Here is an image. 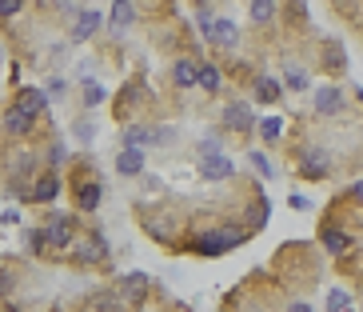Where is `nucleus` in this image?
I'll use <instances>...</instances> for the list:
<instances>
[{
    "mask_svg": "<svg viewBox=\"0 0 363 312\" xmlns=\"http://www.w3.org/2000/svg\"><path fill=\"white\" fill-rule=\"evenodd\" d=\"M72 256H76V264H84V268H100V264H108V236L104 232H84L76 240H72Z\"/></svg>",
    "mask_w": 363,
    "mask_h": 312,
    "instance_id": "f257e3e1",
    "label": "nucleus"
},
{
    "mask_svg": "<svg viewBox=\"0 0 363 312\" xmlns=\"http://www.w3.org/2000/svg\"><path fill=\"white\" fill-rule=\"evenodd\" d=\"M244 240H248V232H244V229H232V224H228V229L204 232V236H200V240H196L192 248H196L200 256H223V252H232V248L244 245Z\"/></svg>",
    "mask_w": 363,
    "mask_h": 312,
    "instance_id": "f03ea898",
    "label": "nucleus"
},
{
    "mask_svg": "<svg viewBox=\"0 0 363 312\" xmlns=\"http://www.w3.org/2000/svg\"><path fill=\"white\" fill-rule=\"evenodd\" d=\"M296 168H300V176H307V181H323L332 172V152H323L319 145H307V148H300Z\"/></svg>",
    "mask_w": 363,
    "mask_h": 312,
    "instance_id": "7ed1b4c3",
    "label": "nucleus"
},
{
    "mask_svg": "<svg viewBox=\"0 0 363 312\" xmlns=\"http://www.w3.org/2000/svg\"><path fill=\"white\" fill-rule=\"evenodd\" d=\"M44 240L48 248H68L72 240H76V224H72V216L68 213H56L44 220Z\"/></svg>",
    "mask_w": 363,
    "mask_h": 312,
    "instance_id": "20e7f679",
    "label": "nucleus"
},
{
    "mask_svg": "<svg viewBox=\"0 0 363 312\" xmlns=\"http://www.w3.org/2000/svg\"><path fill=\"white\" fill-rule=\"evenodd\" d=\"M56 192H60V176L44 168V172H36V184H32L28 200H32V204H52V200H56Z\"/></svg>",
    "mask_w": 363,
    "mask_h": 312,
    "instance_id": "39448f33",
    "label": "nucleus"
},
{
    "mask_svg": "<svg viewBox=\"0 0 363 312\" xmlns=\"http://www.w3.org/2000/svg\"><path fill=\"white\" fill-rule=\"evenodd\" d=\"M116 296H120V304H140L144 296H148V277H144V272H128V277L120 280Z\"/></svg>",
    "mask_w": 363,
    "mask_h": 312,
    "instance_id": "423d86ee",
    "label": "nucleus"
},
{
    "mask_svg": "<svg viewBox=\"0 0 363 312\" xmlns=\"http://www.w3.org/2000/svg\"><path fill=\"white\" fill-rule=\"evenodd\" d=\"M232 172H236V165H232L228 156H220V152L200 156V176H204V181H228Z\"/></svg>",
    "mask_w": 363,
    "mask_h": 312,
    "instance_id": "0eeeda50",
    "label": "nucleus"
},
{
    "mask_svg": "<svg viewBox=\"0 0 363 312\" xmlns=\"http://www.w3.org/2000/svg\"><path fill=\"white\" fill-rule=\"evenodd\" d=\"M76 208L80 213H96L100 208V200H104V188H100V181H76Z\"/></svg>",
    "mask_w": 363,
    "mask_h": 312,
    "instance_id": "6e6552de",
    "label": "nucleus"
},
{
    "mask_svg": "<svg viewBox=\"0 0 363 312\" xmlns=\"http://www.w3.org/2000/svg\"><path fill=\"white\" fill-rule=\"evenodd\" d=\"M12 104H20L28 116H40L48 108V92L44 88H16V100Z\"/></svg>",
    "mask_w": 363,
    "mask_h": 312,
    "instance_id": "1a4fd4ad",
    "label": "nucleus"
},
{
    "mask_svg": "<svg viewBox=\"0 0 363 312\" xmlns=\"http://www.w3.org/2000/svg\"><path fill=\"white\" fill-rule=\"evenodd\" d=\"M116 172H120V176H140L144 172V148L124 145V152L116 156Z\"/></svg>",
    "mask_w": 363,
    "mask_h": 312,
    "instance_id": "9d476101",
    "label": "nucleus"
},
{
    "mask_svg": "<svg viewBox=\"0 0 363 312\" xmlns=\"http://www.w3.org/2000/svg\"><path fill=\"white\" fill-rule=\"evenodd\" d=\"M212 44H216V49L236 52V44H239V28H236V20H228V17H220V20H216V33H212Z\"/></svg>",
    "mask_w": 363,
    "mask_h": 312,
    "instance_id": "9b49d317",
    "label": "nucleus"
},
{
    "mask_svg": "<svg viewBox=\"0 0 363 312\" xmlns=\"http://www.w3.org/2000/svg\"><path fill=\"white\" fill-rule=\"evenodd\" d=\"M32 120H36V116H28L20 104H12V108L4 113V129L12 132V136H28V132H32Z\"/></svg>",
    "mask_w": 363,
    "mask_h": 312,
    "instance_id": "f8f14e48",
    "label": "nucleus"
},
{
    "mask_svg": "<svg viewBox=\"0 0 363 312\" xmlns=\"http://www.w3.org/2000/svg\"><path fill=\"white\" fill-rule=\"evenodd\" d=\"M223 124H228V129H236V132H248L252 129V108H248V104H228V108H223Z\"/></svg>",
    "mask_w": 363,
    "mask_h": 312,
    "instance_id": "ddd939ff",
    "label": "nucleus"
},
{
    "mask_svg": "<svg viewBox=\"0 0 363 312\" xmlns=\"http://www.w3.org/2000/svg\"><path fill=\"white\" fill-rule=\"evenodd\" d=\"M96 28H100V13H96V8H84V13H80V20H76V28H72V40H76V44H84V40H92Z\"/></svg>",
    "mask_w": 363,
    "mask_h": 312,
    "instance_id": "4468645a",
    "label": "nucleus"
},
{
    "mask_svg": "<svg viewBox=\"0 0 363 312\" xmlns=\"http://www.w3.org/2000/svg\"><path fill=\"white\" fill-rule=\"evenodd\" d=\"M339 108H344L339 88H332V84H328V88H319V92H316V113H319V116H335Z\"/></svg>",
    "mask_w": 363,
    "mask_h": 312,
    "instance_id": "2eb2a0df",
    "label": "nucleus"
},
{
    "mask_svg": "<svg viewBox=\"0 0 363 312\" xmlns=\"http://www.w3.org/2000/svg\"><path fill=\"white\" fill-rule=\"evenodd\" d=\"M196 76H200V65H196V60H188V56L172 65V84H176V88H192V84H196Z\"/></svg>",
    "mask_w": 363,
    "mask_h": 312,
    "instance_id": "dca6fc26",
    "label": "nucleus"
},
{
    "mask_svg": "<svg viewBox=\"0 0 363 312\" xmlns=\"http://www.w3.org/2000/svg\"><path fill=\"white\" fill-rule=\"evenodd\" d=\"M323 248H328L332 256H344L351 248V236L344 229H332V224H328V229H323Z\"/></svg>",
    "mask_w": 363,
    "mask_h": 312,
    "instance_id": "f3484780",
    "label": "nucleus"
},
{
    "mask_svg": "<svg viewBox=\"0 0 363 312\" xmlns=\"http://www.w3.org/2000/svg\"><path fill=\"white\" fill-rule=\"evenodd\" d=\"M136 20V4L132 0H116L112 4V28H128Z\"/></svg>",
    "mask_w": 363,
    "mask_h": 312,
    "instance_id": "a211bd4d",
    "label": "nucleus"
},
{
    "mask_svg": "<svg viewBox=\"0 0 363 312\" xmlns=\"http://www.w3.org/2000/svg\"><path fill=\"white\" fill-rule=\"evenodd\" d=\"M323 65H328V72H344V68H348V52H344V44H335V40H328V52H323Z\"/></svg>",
    "mask_w": 363,
    "mask_h": 312,
    "instance_id": "6ab92c4d",
    "label": "nucleus"
},
{
    "mask_svg": "<svg viewBox=\"0 0 363 312\" xmlns=\"http://www.w3.org/2000/svg\"><path fill=\"white\" fill-rule=\"evenodd\" d=\"M255 100H264V104L280 100V81H271V76H255Z\"/></svg>",
    "mask_w": 363,
    "mask_h": 312,
    "instance_id": "aec40b11",
    "label": "nucleus"
},
{
    "mask_svg": "<svg viewBox=\"0 0 363 312\" xmlns=\"http://www.w3.org/2000/svg\"><path fill=\"white\" fill-rule=\"evenodd\" d=\"M307 68H300V65H287V72H284V88H292V92H303L307 88Z\"/></svg>",
    "mask_w": 363,
    "mask_h": 312,
    "instance_id": "412c9836",
    "label": "nucleus"
},
{
    "mask_svg": "<svg viewBox=\"0 0 363 312\" xmlns=\"http://www.w3.org/2000/svg\"><path fill=\"white\" fill-rule=\"evenodd\" d=\"M276 8H280L276 0H252V20L255 24H271V20H276Z\"/></svg>",
    "mask_w": 363,
    "mask_h": 312,
    "instance_id": "4be33fe9",
    "label": "nucleus"
},
{
    "mask_svg": "<svg viewBox=\"0 0 363 312\" xmlns=\"http://www.w3.org/2000/svg\"><path fill=\"white\" fill-rule=\"evenodd\" d=\"M196 84H200L204 92H216V88H220V68H216V65H200V76H196Z\"/></svg>",
    "mask_w": 363,
    "mask_h": 312,
    "instance_id": "5701e85b",
    "label": "nucleus"
},
{
    "mask_svg": "<svg viewBox=\"0 0 363 312\" xmlns=\"http://www.w3.org/2000/svg\"><path fill=\"white\" fill-rule=\"evenodd\" d=\"M260 136H264V140H280V136H284V120H280V116H268V120H260Z\"/></svg>",
    "mask_w": 363,
    "mask_h": 312,
    "instance_id": "b1692460",
    "label": "nucleus"
},
{
    "mask_svg": "<svg viewBox=\"0 0 363 312\" xmlns=\"http://www.w3.org/2000/svg\"><path fill=\"white\" fill-rule=\"evenodd\" d=\"M268 216H271V208H268V200H255L252 204V216H248V229H264V224H268Z\"/></svg>",
    "mask_w": 363,
    "mask_h": 312,
    "instance_id": "393cba45",
    "label": "nucleus"
},
{
    "mask_svg": "<svg viewBox=\"0 0 363 312\" xmlns=\"http://www.w3.org/2000/svg\"><path fill=\"white\" fill-rule=\"evenodd\" d=\"M196 24H200L204 40L212 44V33H216V17H212V8H204V4H200V17H196Z\"/></svg>",
    "mask_w": 363,
    "mask_h": 312,
    "instance_id": "a878e982",
    "label": "nucleus"
},
{
    "mask_svg": "<svg viewBox=\"0 0 363 312\" xmlns=\"http://www.w3.org/2000/svg\"><path fill=\"white\" fill-rule=\"evenodd\" d=\"M152 140V129H124V145H136V148H144Z\"/></svg>",
    "mask_w": 363,
    "mask_h": 312,
    "instance_id": "bb28decb",
    "label": "nucleus"
},
{
    "mask_svg": "<svg viewBox=\"0 0 363 312\" xmlns=\"http://www.w3.org/2000/svg\"><path fill=\"white\" fill-rule=\"evenodd\" d=\"M328 309H335V312L351 309V296L344 293V288H332V293H328Z\"/></svg>",
    "mask_w": 363,
    "mask_h": 312,
    "instance_id": "cd10ccee",
    "label": "nucleus"
},
{
    "mask_svg": "<svg viewBox=\"0 0 363 312\" xmlns=\"http://www.w3.org/2000/svg\"><path fill=\"white\" fill-rule=\"evenodd\" d=\"M248 165H252L260 176H276V172H271V161L264 156V152H252V156H248Z\"/></svg>",
    "mask_w": 363,
    "mask_h": 312,
    "instance_id": "c85d7f7f",
    "label": "nucleus"
},
{
    "mask_svg": "<svg viewBox=\"0 0 363 312\" xmlns=\"http://www.w3.org/2000/svg\"><path fill=\"white\" fill-rule=\"evenodd\" d=\"M84 100H88V108H96V104L104 100V88H100V84H92V81H84Z\"/></svg>",
    "mask_w": 363,
    "mask_h": 312,
    "instance_id": "c756f323",
    "label": "nucleus"
},
{
    "mask_svg": "<svg viewBox=\"0 0 363 312\" xmlns=\"http://www.w3.org/2000/svg\"><path fill=\"white\" fill-rule=\"evenodd\" d=\"M212 152H220V136L216 132H208L204 140H200V156H212Z\"/></svg>",
    "mask_w": 363,
    "mask_h": 312,
    "instance_id": "7c9ffc66",
    "label": "nucleus"
},
{
    "mask_svg": "<svg viewBox=\"0 0 363 312\" xmlns=\"http://www.w3.org/2000/svg\"><path fill=\"white\" fill-rule=\"evenodd\" d=\"M8 293H12V268L0 264V296H8Z\"/></svg>",
    "mask_w": 363,
    "mask_h": 312,
    "instance_id": "2f4dec72",
    "label": "nucleus"
},
{
    "mask_svg": "<svg viewBox=\"0 0 363 312\" xmlns=\"http://www.w3.org/2000/svg\"><path fill=\"white\" fill-rule=\"evenodd\" d=\"M20 4H24V0H0V17H4V20H12L16 13H20Z\"/></svg>",
    "mask_w": 363,
    "mask_h": 312,
    "instance_id": "473e14b6",
    "label": "nucleus"
},
{
    "mask_svg": "<svg viewBox=\"0 0 363 312\" xmlns=\"http://www.w3.org/2000/svg\"><path fill=\"white\" fill-rule=\"evenodd\" d=\"M172 136H176L172 129H152V145H168Z\"/></svg>",
    "mask_w": 363,
    "mask_h": 312,
    "instance_id": "72a5a7b5",
    "label": "nucleus"
},
{
    "mask_svg": "<svg viewBox=\"0 0 363 312\" xmlns=\"http://www.w3.org/2000/svg\"><path fill=\"white\" fill-rule=\"evenodd\" d=\"M287 204H292L296 213H303V208H312V200H307V197H300V192H292V200H287Z\"/></svg>",
    "mask_w": 363,
    "mask_h": 312,
    "instance_id": "f704fd0d",
    "label": "nucleus"
},
{
    "mask_svg": "<svg viewBox=\"0 0 363 312\" xmlns=\"http://www.w3.org/2000/svg\"><path fill=\"white\" fill-rule=\"evenodd\" d=\"M76 136H80V140H92V124H88V120H80V124H76Z\"/></svg>",
    "mask_w": 363,
    "mask_h": 312,
    "instance_id": "c9c22d12",
    "label": "nucleus"
},
{
    "mask_svg": "<svg viewBox=\"0 0 363 312\" xmlns=\"http://www.w3.org/2000/svg\"><path fill=\"white\" fill-rule=\"evenodd\" d=\"M0 220H4V224H16L20 216H16V208H4V213H0Z\"/></svg>",
    "mask_w": 363,
    "mask_h": 312,
    "instance_id": "e433bc0d",
    "label": "nucleus"
},
{
    "mask_svg": "<svg viewBox=\"0 0 363 312\" xmlns=\"http://www.w3.org/2000/svg\"><path fill=\"white\" fill-rule=\"evenodd\" d=\"M351 197H355V200H360V204H363V181L355 184V188H351Z\"/></svg>",
    "mask_w": 363,
    "mask_h": 312,
    "instance_id": "4c0bfd02",
    "label": "nucleus"
},
{
    "mask_svg": "<svg viewBox=\"0 0 363 312\" xmlns=\"http://www.w3.org/2000/svg\"><path fill=\"white\" fill-rule=\"evenodd\" d=\"M360 104H363V88H360Z\"/></svg>",
    "mask_w": 363,
    "mask_h": 312,
    "instance_id": "58836bf2",
    "label": "nucleus"
}]
</instances>
